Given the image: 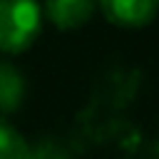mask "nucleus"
Returning a JSON list of instances; mask_svg holds the SVG:
<instances>
[{
	"mask_svg": "<svg viewBox=\"0 0 159 159\" xmlns=\"http://www.w3.org/2000/svg\"><path fill=\"white\" fill-rule=\"evenodd\" d=\"M45 25L37 0H0V52L20 55L35 45Z\"/></svg>",
	"mask_w": 159,
	"mask_h": 159,
	"instance_id": "obj_1",
	"label": "nucleus"
},
{
	"mask_svg": "<svg viewBox=\"0 0 159 159\" xmlns=\"http://www.w3.org/2000/svg\"><path fill=\"white\" fill-rule=\"evenodd\" d=\"M97 10L117 27L139 30L157 17L159 0H97Z\"/></svg>",
	"mask_w": 159,
	"mask_h": 159,
	"instance_id": "obj_2",
	"label": "nucleus"
},
{
	"mask_svg": "<svg viewBox=\"0 0 159 159\" xmlns=\"http://www.w3.org/2000/svg\"><path fill=\"white\" fill-rule=\"evenodd\" d=\"M45 17L57 30H77L97 12V0H45Z\"/></svg>",
	"mask_w": 159,
	"mask_h": 159,
	"instance_id": "obj_3",
	"label": "nucleus"
},
{
	"mask_svg": "<svg viewBox=\"0 0 159 159\" xmlns=\"http://www.w3.org/2000/svg\"><path fill=\"white\" fill-rule=\"evenodd\" d=\"M27 94V80L12 62H0V114H15Z\"/></svg>",
	"mask_w": 159,
	"mask_h": 159,
	"instance_id": "obj_4",
	"label": "nucleus"
},
{
	"mask_svg": "<svg viewBox=\"0 0 159 159\" xmlns=\"http://www.w3.org/2000/svg\"><path fill=\"white\" fill-rule=\"evenodd\" d=\"M0 159H30L25 137L0 114Z\"/></svg>",
	"mask_w": 159,
	"mask_h": 159,
	"instance_id": "obj_5",
	"label": "nucleus"
}]
</instances>
